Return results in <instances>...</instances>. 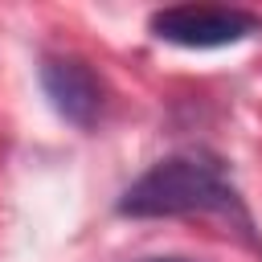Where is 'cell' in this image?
Instances as JSON below:
<instances>
[{"label": "cell", "mask_w": 262, "mask_h": 262, "mask_svg": "<svg viewBox=\"0 0 262 262\" xmlns=\"http://www.w3.org/2000/svg\"><path fill=\"white\" fill-rule=\"evenodd\" d=\"M123 217H188V213H237V192L221 160L205 151H176L151 164L123 196Z\"/></svg>", "instance_id": "1"}, {"label": "cell", "mask_w": 262, "mask_h": 262, "mask_svg": "<svg viewBox=\"0 0 262 262\" xmlns=\"http://www.w3.org/2000/svg\"><path fill=\"white\" fill-rule=\"evenodd\" d=\"M147 29L160 41L180 49H225L262 33V16L246 8H225V4H172L151 12Z\"/></svg>", "instance_id": "2"}, {"label": "cell", "mask_w": 262, "mask_h": 262, "mask_svg": "<svg viewBox=\"0 0 262 262\" xmlns=\"http://www.w3.org/2000/svg\"><path fill=\"white\" fill-rule=\"evenodd\" d=\"M41 90L49 98V106L74 123V127H94L98 111H102V86L94 78V70L78 57H45L41 61Z\"/></svg>", "instance_id": "3"}, {"label": "cell", "mask_w": 262, "mask_h": 262, "mask_svg": "<svg viewBox=\"0 0 262 262\" xmlns=\"http://www.w3.org/2000/svg\"><path fill=\"white\" fill-rule=\"evenodd\" d=\"M147 262H184V258H147Z\"/></svg>", "instance_id": "4"}]
</instances>
